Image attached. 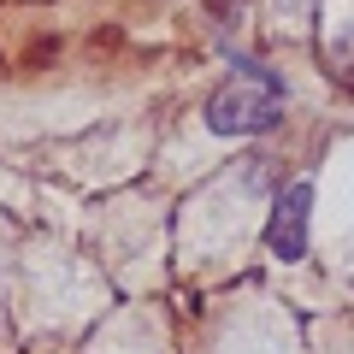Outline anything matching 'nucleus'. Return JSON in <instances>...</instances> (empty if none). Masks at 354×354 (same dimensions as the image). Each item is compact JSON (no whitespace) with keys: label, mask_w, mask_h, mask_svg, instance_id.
I'll return each mask as SVG.
<instances>
[{"label":"nucleus","mask_w":354,"mask_h":354,"mask_svg":"<svg viewBox=\"0 0 354 354\" xmlns=\"http://www.w3.org/2000/svg\"><path fill=\"white\" fill-rule=\"evenodd\" d=\"M307 218H313V183L295 177L272 195V218H266V248L272 260H301L307 254Z\"/></svg>","instance_id":"f03ea898"},{"label":"nucleus","mask_w":354,"mask_h":354,"mask_svg":"<svg viewBox=\"0 0 354 354\" xmlns=\"http://www.w3.org/2000/svg\"><path fill=\"white\" fill-rule=\"evenodd\" d=\"M283 106H290L283 77L266 71L260 59H242L236 53V77H225L207 95V130L213 136H260V130H272L283 118Z\"/></svg>","instance_id":"f257e3e1"}]
</instances>
